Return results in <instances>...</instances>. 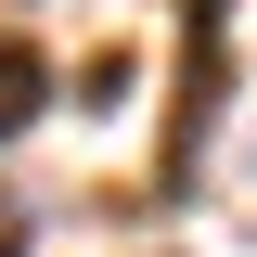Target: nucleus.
Returning <instances> with one entry per match:
<instances>
[{"label": "nucleus", "instance_id": "1", "mask_svg": "<svg viewBox=\"0 0 257 257\" xmlns=\"http://www.w3.org/2000/svg\"><path fill=\"white\" fill-rule=\"evenodd\" d=\"M219 26H231V0H193V77H180V128H167V180H193V167H206V116H219V90H231Z\"/></svg>", "mask_w": 257, "mask_h": 257}, {"label": "nucleus", "instance_id": "2", "mask_svg": "<svg viewBox=\"0 0 257 257\" xmlns=\"http://www.w3.org/2000/svg\"><path fill=\"white\" fill-rule=\"evenodd\" d=\"M39 116H52V64H39L26 39H0V142H26Z\"/></svg>", "mask_w": 257, "mask_h": 257}, {"label": "nucleus", "instance_id": "3", "mask_svg": "<svg viewBox=\"0 0 257 257\" xmlns=\"http://www.w3.org/2000/svg\"><path fill=\"white\" fill-rule=\"evenodd\" d=\"M0 257H13V219H0Z\"/></svg>", "mask_w": 257, "mask_h": 257}]
</instances>
